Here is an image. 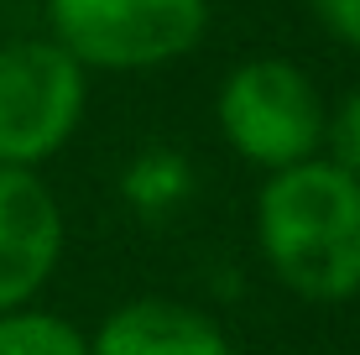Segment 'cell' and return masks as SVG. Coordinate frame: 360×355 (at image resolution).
<instances>
[{
	"label": "cell",
	"instance_id": "6da1fadb",
	"mask_svg": "<svg viewBox=\"0 0 360 355\" xmlns=\"http://www.w3.org/2000/svg\"><path fill=\"white\" fill-rule=\"evenodd\" d=\"M256 251L303 303L360 298V178L329 157L266 173L256 188Z\"/></svg>",
	"mask_w": 360,
	"mask_h": 355
},
{
	"label": "cell",
	"instance_id": "3957f363",
	"mask_svg": "<svg viewBox=\"0 0 360 355\" xmlns=\"http://www.w3.org/2000/svg\"><path fill=\"white\" fill-rule=\"evenodd\" d=\"M47 37L84 73H157L198 53L209 0H47Z\"/></svg>",
	"mask_w": 360,
	"mask_h": 355
},
{
	"label": "cell",
	"instance_id": "277c9868",
	"mask_svg": "<svg viewBox=\"0 0 360 355\" xmlns=\"http://www.w3.org/2000/svg\"><path fill=\"white\" fill-rule=\"evenodd\" d=\"M89 73L53 37H11L0 42V162L32 167L53 162L84 126Z\"/></svg>",
	"mask_w": 360,
	"mask_h": 355
},
{
	"label": "cell",
	"instance_id": "ba28073f",
	"mask_svg": "<svg viewBox=\"0 0 360 355\" xmlns=\"http://www.w3.org/2000/svg\"><path fill=\"white\" fill-rule=\"evenodd\" d=\"M0 355H89V335L73 329L63 314L16 309L0 314Z\"/></svg>",
	"mask_w": 360,
	"mask_h": 355
},
{
	"label": "cell",
	"instance_id": "9c48e42d",
	"mask_svg": "<svg viewBox=\"0 0 360 355\" xmlns=\"http://www.w3.org/2000/svg\"><path fill=\"white\" fill-rule=\"evenodd\" d=\"M324 157L334 167L360 178V84L345 94L340 105H329V126H324Z\"/></svg>",
	"mask_w": 360,
	"mask_h": 355
},
{
	"label": "cell",
	"instance_id": "30bf717a",
	"mask_svg": "<svg viewBox=\"0 0 360 355\" xmlns=\"http://www.w3.org/2000/svg\"><path fill=\"white\" fill-rule=\"evenodd\" d=\"M308 11L340 47L360 53V0H308Z\"/></svg>",
	"mask_w": 360,
	"mask_h": 355
},
{
	"label": "cell",
	"instance_id": "7a4b0ae2",
	"mask_svg": "<svg viewBox=\"0 0 360 355\" xmlns=\"http://www.w3.org/2000/svg\"><path fill=\"white\" fill-rule=\"evenodd\" d=\"M324 126L329 100L319 94L314 73L292 58H245L214 89L219 141L262 178L324 157Z\"/></svg>",
	"mask_w": 360,
	"mask_h": 355
},
{
	"label": "cell",
	"instance_id": "5b68a950",
	"mask_svg": "<svg viewBox=\"0 0 360 355\" xmlns=\"http://www.w3.org/2000/svg\"><path fill=\"white\" fill-rule=\"evenodd\" d=\"M68 246V219L42 173L0 162V314L32 309Z\"/></svg>",
	"mask_w": 360,
	"mask_h": 355
},
{
	"label": "cell",
	"instance_id": "8992f818",
	"mask_svg": "<svg viewBox=\"0 0 360 355\" xmlns=\"http://www.w3.org/2000/svg\"><path fill=\"white\" fill-rule=\"evenodd\" d=\"M89 355H235V340L198 303L126 298L94 324Z\"/></svg>",
	"mask_w": 360,
	"mask_h": 355
},
{
	"label": "cell",
	"instance_id": "52a82bcc",
	"mask_svg": "<svg viewBox=\"0 0 360 355\" xmlns=\"http://www.w3.org/2000/svg\"><path fill=\"white\" fill-rule=\"evenodd\" d=\"M120 193L141 219H167L172 209H183V199L193 193V167L183 152L172 146H146L131 157V167L120 173Z\"/></svg>",
	"mask_w": 360,
	"mask_h": 355
}]
</instances>
